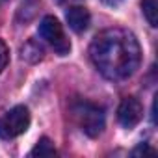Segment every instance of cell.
Wrapping results in <instances>:
<instances>
[{"label": "cell", "mask_w": 158, "mask_h": 158, "mask_svg": "<svg viewBox=\"0 0 158 158\" xmlns=\"http://www.w3.org/2000/svg\"><path fill=\"white\" fill-rule=\"evenodd\" d=\"M73 117L80 130L91 138L99 136L104 128V110L93 102L78 101L73 104Z\"/></svg>", "instance_id": "cell-2"}, {"label": "cell", "mask_w": 158, "mask_h": 158, "mask_svg": "<svg viewBox=\"0 0 158 158\" xmlns=\"http://www.w3.org/2000/svg\"><path fill=\"white\" fill-rule=\"evenodd\" d=\"M139 152H151V154H152L154 151H152L151 147H147V145H139L138 149H134V151H132V154H139Z\"/></svg>", "instance_id": "cell-11"}, {"label": "cell", "mask_w": 158, "mask_h": 158, "mask_svg": "<svg viewBox=\"0 0 158 158\" xmlns=\"http://www.w3.org/2000/svg\"><path fill=\"white\" fill-rule=\"evenodd\" d=\"M30 127V112L26 106H15L0 117V138L13 139Z\"/></svg>", "instance_id": "cell-3"}, {"label": "cell", "mask_w": 158, "mask_h": 158, "mask_svg": "<svg viewBox=\"0 0 158 158\" xmlns=\"http://www.w3.org/2000/svg\"><path fill=\"white\" fill-rule=\"evenodd\" d=\"M39 35L54 48L56 54L67 56L71 52V43L65 37V32L56 17H52V15L43 17V21L39 23Z\"/></svg>", "instance_id": "cell-4"}, {"label": "cell", "mask_w": 158, "mask_h": 158, "mask_svg": "<svg viewBox=\"0 0 158 158\" xmlns=\"http://www.w3.org/2000/svg\"><path fill=\"white\" fill-rule=\"evenodd\" d=\"M21 52H23V60H28V61H37L43 58V48L35 41H28Z\"/></svg>", "instance_id": "cell-9"}, {"label": "cell", "mask_w": 158, "mask_h": 158, "mask_svg": "<svg viewBox=\"0 0 158 158\" xmlns=\"http://www.w3.org/2000/svg\"><path fill=\"white\" fill-rule=\"evenodd\" d=\"M65 19H67L69 28H71L73 32H76V34L86 32L88 26H89V21H91L89 11H88L86 8H82V6H78V4L69 6V10H67V13H65Z\"/></svg>", "instance_id": "cell-6"}, {"label": "cell", "mask_w": 158, "mask_h": 158, "mask_svg": "<svg viewBox=\"0 0 158 158\" xmlns=\"http://www.w3.org/2000/svg\"><path fill=\"white\" fill-rule=\"evenodd\" d=\"M89 58L97 71L108 80H127L141 61L136 35L125 28H106L89 45Z\"/></svg>", "instance_id": "cell-1"}, {"label": "cell", "mask_w": 158, "mask_h": 158, "mask_svg": "<svg viewBox=\"0 0 158 158\" xmlns=\"http://www.w3.org/2000/svg\"><path fill=\"white\" fill-rule=\"evenodd\" d=\"M143 117V106L136 97H125L117 108V119L125 128H134Z\"/></svg>", "instance_id": "cell-5"}, {"label": "cell", "mask_w": 158, "mask_h": 158, "mask_svg": "<svg viewBox=\"0 0 158 158\" xmlns=\"http://www.w3.org/2000/svg\"><path fill=\"white\" fill-rule=\"evenodd\" d=\"M8 61H10V48L2 39H0V73L6 69Z\"/></svg>", "instance_id": "cell-10"}, {"label": "cell", "mask_w": 158, "mask_h": 158, "mask_svg": "<svg viewBox=\"0 0 158 158\" xmlns=\"http://www.w3.org/2000/svg\"><path fill=\"white\" fill-rule=\"evenodd\" d=\"M141 10L147 23L156 28L158 26V0H141Z\"/></svg>", "instance_id": "cell-7"}, {"label": "cell", "mask_w": 158, "mask_h": 158, "mask_svg": "<svg viewBox=\"0 0 158 158\" xmlns=\"http://www.w3.org/2000/svg\"><path fill=\"white\" fill-rule=\"evenodd\" d=\"M102 2L106 4V6H112V8H115V6H119L123 0H102Z\"/></svg>", "instance_id": "cell-13"}, {"label": "cell", "mask_w": 158, "mask_h": 158, "mask_svg": "<svg viewBox=\"0 0 158 158\" xmlns=\"http://www.w3.org/2000/svg\"><path fill=\"white\" fill-rule=\"evenodd\" d=\"M56 2L60 4V6H74V4H80L82 2V0H56Z\"/></svg>", "instance_id": "cell-12"}, {"label": "cell", "mask_w": 158, "mask_h": 158, "mask_svg": "<svg viewBox=\"0 0 158 158\" xmlns=\"http://www.w3.org/2000/svg\"><path fill=\"white\" fill-rule=\"evenodd\" d=\"M0 2H8V0H0Z\"/></svg>", "instance_id": "cell-14"}, {"label": "cell", "mask_w": 158, "mask_h": 158, "mask_svg": "<svg viewBox=\"0 0 158 158\" xmlns=\"http://www.w3.org/2000/svg\"><path fill=\"white\" fill-rule=\"evenodd\" d=\"M54 154H56V149L48 138H41L37 145L30 151V156H54Z\"/></svg>", "instance_id": "cell-8"}]
</instances>
